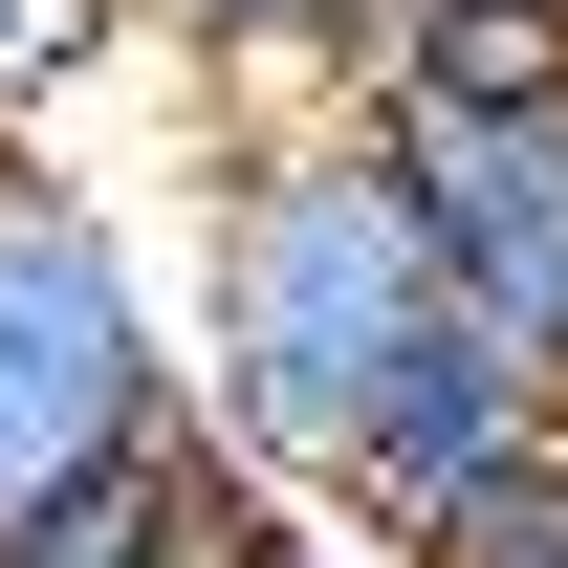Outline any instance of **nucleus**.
Listing matches in <instances>:
<instances>
[{
    "label": "nucleus",
    "instance_id": "1",
    "mask_svg": "<svg viewBox=\"0 0 568 568\" xmlns=\"http://www.w3.org/2000/svg\"><path fill=\"white\" fill-rule=\"evenodd\" d=\"M459 328H481V306H459V263H437V219H416V175H394L372 110H284V132L219 153L197 394H219L241 459H284L306 503H351L372 437H394V394H416Z\"/></svg>",
    "mask_w": 568,
    "mask_h": 568
},
{
    "label": "nucleus",
    "instance_id": "4",
    "mask_svg": "<svg viewBox=\"0 0 568 568\" xmlns=\"http://www.w3.org/2000/svg\"><path fill=\"white\" fill-rule=\"evenodd\" d=\"M394 568H568V394L503 437L459 503H416V525H394Z\"/></svg>",
    "mask_w": 568,
    "mask_h": 568
},
{
    "label": "nucleus",
    "instance_id": "3",
    "mask_svg": "<svg viewBox=\"0 0 568 568\" xmlns=\"http://www.w3.org/2000/svg\"><path fill=\"white\" fill-rule=\"evenodd\" d=\"M372 132H394V175H416L459 306L568 394V88H525V110H372Z\"/></svg>",
    "mask_w": 568,
    "mask_h": 568
},
{
    "label": "nucleus",
    "instance_id": "5",
    "mask_svg": "<svg viewBox=\"0 0 568 568\" xmlns=\"http://www.w3.org/2000/svg\"><path fill=\"white\" fill-rule=\"evenodd\" d=\"M175 437H197V416H175ZM175 437H153V459H88L67 503H22L0 568H175Z\"/></svg>",
    "mask_w": 568,
    "mask_h": 568
},
{
    "label": "nucleus",
    "instance_id": "7",
    "mask_svg": "<svg viewBox=\"0 0 568 568\" xmlns=\"http://www.w3.org/2000/svg\"><path fill=\"white\" fill-rule=\"evenodd\" d=\"M88 44H110V0H0V132H22V110H44Z\"/></svg>",
    "mask_w": 568,
    "mask_h": 568
},
{
    "label": "nucleus",
    "instance_id": "2",
    "mask_svg": "<svg viewBox=\"0 0 568 568\" xmlns=\"http://www.w3.org/2000/svg\"><path fill=\"white\" fill-rule=\"evenodd\" d=\"M175 437V328H153L132 241L88 219V175L0 132V525L67 503L88 459H153Z\"/></svg>",
    "mask_w": 568,
    "mask_h": 568
},
{
    "label": "nucleus",
    "instance_id": "6",
    "mask_svg": "<svg viewBox=\"0 0 568 568\" xmlns=\"http://www.w3.org/2000/svg\"><path fill=\"white\" fill-rule=\"evenodd\" d=\"M132 22L175 44V67H241V88L306 110V22H328V0H132Z\"/></svg>",
    "mask_w": 568,
    "mask_h": 568
}]
</instances>
